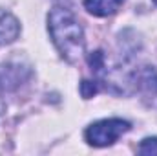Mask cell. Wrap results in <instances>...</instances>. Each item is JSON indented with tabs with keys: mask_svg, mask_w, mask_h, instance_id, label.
Instances as JSON below:
<instances>
[{
	"mask_svg": "<svg viewBox=\"0 0 157 156\" xmlns=\"http://www.w3.org/2000/svg\"><path fill=\"white\" fill-rule=\"evenodd\" d=\"M130 129H132L130 121L121 117H108V119L91 123L84 130V138L91 147H108V145H113Z\"/></svg>",
	"mask_w": 157,
	"mask_h": 156,
	"instance_id": "cell-2",
	"label": "cell"
},
{
	"mask_svg": "<svg viewBox=\"0 0 157 156\" xmlns=\"http://www.w3.org/2000/svg\"><path fill=\"white\" fill-rule=\"evenodd\" d=\"M124 0H82L84 9L93 17H110L115 15Z\"/></svg>",
	"mask_w": 157,
	"mask_h": 156,
	"instance_id": "cell-4",
	"label": "cell"
},
{
	"mask_svg": "<svg viewBox=\"0 0 157 156\" xmlns=\"http://www.w3.org/2000/svg\"><path fill=\"white\" fill-rule=\"evenodd\" d=\"M135 83L137 88L146 96V97H154L157 101V72L154 70V66H146L144 70H141L135 76Z\"/></svg>",
	"mask_w": 157,
	"mask_h": 156,
	"instance_id": "cell-5",
	"label": "cell"
},
{
	"mask_svg": "<svg viewBox=\"0 0 157 156\" xmlns=\"http://www.w3.org/2000/svg\"><path fill=\"white\" fill-rule=\"evenodd\" d=\"M137 153L139 154H157V136L154 138H144L141 143H139V147H137Z\"/></svg>",
	"mask_w": 157,
	"mask_h": 156,
	"instance_id": "cell-6",
	"label": "cell"
},
{
	"mask_svg": "<svg viewBox=\"0 0 157 156\" xmlns=\"http://www.w3.org/2000/svg\"><path fill=\"white\" fill-rule=\"evenodd\" d=\"M154 4H155V6H157V0H154Z\"/></svg>",
	"mask_w": 157,
	"mask_h": 156,
	"instance_id": "cell-8",
	"label": "cell"
},
{
	"mask_svg": "<svg viewBox=\"0 0 157 156\" xmlns=\"http://www.w3.org/2000/svg\"><path fill=\"white\" fill-rule=\"evenodd\" d=\"M20 35V22L15 15L6 9H0V46L11 44Z\"/></svg>",
	"mask_w": 157,
	"mask_h": 156,
	"instance_id": "cell-3",
	"label": "cell"
},
{
	"mask_svg": "<svg viewBox=\"0 0 157 156\" xmlns=\"http://www.w3.org/2000/svg\"><path fill=\"white\" fill-rule=\"evenodd\" d=\"M97 92H99V81H88V79H84L80 83V94H82L84 99L93 97Z\"/></svg>",
	"mask_w": 157,
	"mask_h": 156,
	"instance_id": "cell-7",
	"label": "cell"
},
{
	"mask_svg": "<svg viewBox=\"0 0 157 156\" xmlns=\"http://www.w3.org/2000/svg\"><path fill=\"white\" fill-rule=\"evenodd\" d=\"M48 31L64 61L77 63L82 57L86 48L84 30L70 9L55 6L48 13Z\"/></svg>",
	"mask_w": 157,
	"mask_h": 156,
	"instance_id": "cell-1",
	"label": "cell"
}]
</instances>
